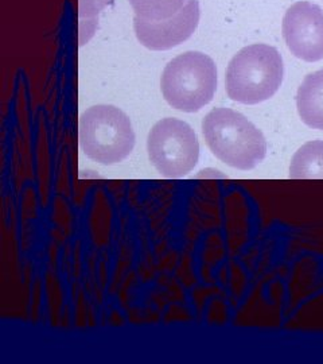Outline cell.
Wrapping results in <instances>:
<instances>
[{
  "label": "cell",
  "instance_id": "1",
  "mask_svg": "<svg viewBox=\"0 0 323 364\" xmlns=\"http://www.w3.org/2000/svg\"><path fill=\"white\" fill-rule=\"evenodd\" d=\"M202 132L212 153L234 169H255L267 156L263 132L231 108L212 109L202 122Z\"/></svg>",
  "mask_w": 323,
  "mask_h": 364
},
{
  "label": "cell",
  "instance_id": "6",
  "mask_svg": "<svg viewBox=\"0 0 323 364\" xmlns=\"http://www.w3.org/2000/svg\"><path fill=\"white\" fill-rule=\"evenodd\" d=\"M287 48L297 58L317 63L323 58V11L310 1H297L283 18Z\"/></svg>",
  "mask_w": 323,
  "mask_h": 364
},
{
  "label": "cell",
  "instance_id": "9",
  "mask_svg": "<svg viewBox=\"0 0 323 364\" xmlns=\"http://www.w3.org/2000/svg\"><path fill=\"white\" fill-rule=\"evenodd\" d=\"M290 178L323 180V141L303 144L291 159Z\"/></svg>",
  "mask_w": 323,
  "mask_h": 364
},
{
  "label": "cell",
  "instance_id": "10",
  "mask_svg": "<svg viewBox=\"0 0 323 364\" xmlns=\"http://www.w3.org/2000/svg\"><path fill=\"white\" fill-rule=\"evenodd\" d=\"M187 0H129L136 16L146 21H163L180 13Z\"/></svg>",
  "mask_w": 323,
  "mask_h": 364
},
{
  "label": "cell",
  "instance_id": "7",
  "mask_svg": "<svg viewBox=\"0 0 323 364\" xmlns=\"http://www.w3.org/2000/svg\"><path fill=\"white\" fill-rule=\"evenodd\" d=\"M199 22L198 0H187L180 13L163 21L133 19L136 38L151 50H168L193 36Z\"/></svg>",
  "mask_w": 323,
  "mask_h": 364
},
{
  "label": "cell",
  "instance_id": "2",
  "mask_svg": "<svg viewBox=\"0 0 323 364\" xmlns=\"http://www.w3.org/2000/svg\"><path fill=\"white\" fill-rule=\"evenodd\" d=\"M283 76V58L276 48L265 43L249 45L228 65L226 92L233 102L258 105L279 91Z\"/></svg>",
  "mask_w": 323,
  "mask_h": 364
},
{
  "label": "cell",
  "instance_id": "5",
  "mask_svg": "<svg viewBox=\"0 0 323 364\" xmlns=\"http://www.w3.org/2000/svg\"><path fill=\"white\" fill-rule=\"evenodd\" d=\"M151 164L166 178H181L195 168L199 159V142L193 129L183 120L162 119L147 139Z\"/></svg>",
  "mask_w": 323,
  "mask_h": 364
},
{
  "label": "cell",
  "instance_id": "8",
  "mask_svg": "<svg viewBox=\"0 0 323 364\" xmlns=\"http://www.w3.org/2000/svg\"><path fill=\"white\" fill-rule=\"evenodd\" d=\"M297 108L305 124L323 131V69L303 80L297 90Z\"/></svg>",
  "mask_w": 323,
  "mask_h": 364
},
{
  "label": "cell",
  "instance_id": "3",
  "mask_svg": "<svg viewBox=\"0 0 323 364\" xmlns=\"http://www.w3.org/2000/svg\"><path fill=\"white\" fill-rule=\"evenodd\" d=\"M160 85L173 108L197 112L213 100L217 90L216 64L204 53H183L166 65Z\"/></svg>",
  "mask_w": 323,
  "mask_h": 364
},
{
  "label": "cell",
  "instance_id": "4",
  "mask_svg": "<svg viewBox=\"0 0 323 364\" xmlns=\"http://www.w3.org/2000/svg\"><path fill=\"white\" fill-rule=\"evenodd\" d=\"M80 146L92 161L115 165L135 147V132L129 117L115 105H94L80 117Z\"/></svg>",
  "mask_w": 323,
  "mask_h": 364
},
{
  "label": "cell",
  "instance_id": "11",
  "mask_svg": "<svg viewBox=\"0 0 323 364\" xmlns=\"http://www.w3.org/2000/svg\"><path fill=\"white\" fill-rule=\"evenodd\" d=\"M109 3L111 0H78V18L81 28L85 22H93Z\"/></svg>",
  "mask_w": 323,
  "mask_h": 364
}]
</instances>
